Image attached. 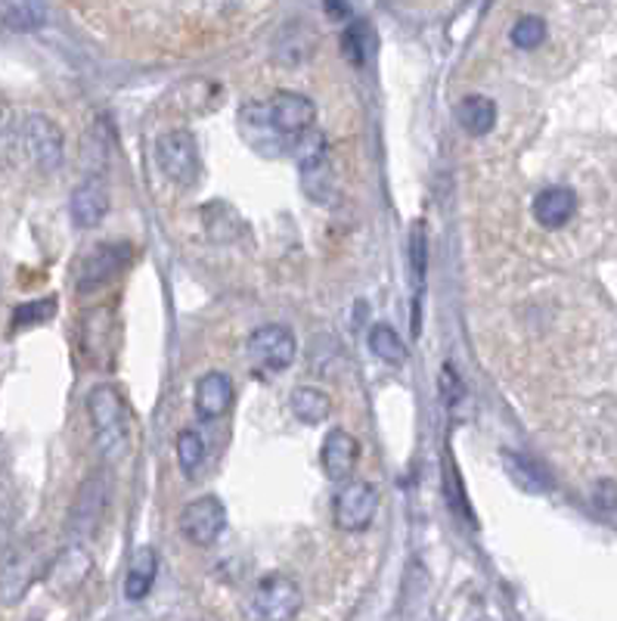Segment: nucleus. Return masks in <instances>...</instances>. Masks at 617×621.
I'll return each mask as SVG.
<instances>
[{
    "label": "nucleus",
    "mask_w": 617,
    "mask_h": 621,
    "mask_svg": "<svg viewBox=\"0 0 617 621\" xmlns=\"http://www.w3.org/2000/svg\"><path fill=\"white\" fill-rule=\"evenodd\" d=\"M16 137V118H13V109L7 99H0V153L10 147V140Z\"/></svg>",
    "instance_id": "29"
},
{
    "label": "nucleus",
    "mask_w": 617,
    "mask_h": 621,
    "mask_svg": "<svg viewBox=\"0 0 617 621\" xmlns=\"http://www.w3.org/2000/svg\"><path fill=\"white\" fill-rule=\"evenodd\" d=\"M441 391H444V405L447 410L456 417V420H463V417H468V388H465V383L453 373V367L447 364L444 370H441Z\"/></svg>",
    "instance_id": "22"
},
{
    "label": "nucleus",
    "mask_w": 617,
    "mask_h": 621,
    "mask_svg": "<svg viewBox=\"0 0 617 621\" xmlns=\"http://www.w3.org/2000/svg\"><path fill=\"white\" fill-rule=\"evenodd\" d=\"M531 212L543 231H559L578 214V194L571 187H546L534 196Z\"/></svg>",
    "instance_id": "10"
},
{
    "label": "nucleus",
    "mask_w": 617,
    "mask_h": 621,
    "mask_svg": "<svg viewBox=\"0 0 617 621\" xmlns=\"http://www.w3.org/2000/svg\"><path fill=\"white\" fill-rule=\"evenodd\" d=\"M593 504L598 506V509H617V482L615 479H602V482H596V488H593Z\"/></svg>",
    "instance_id": "28"
},
{
    "label": "nucleus",
    "mask_w": 617,
    "mask_h": 621,
    "mask_svg": "<svg viewBox=\"0 0 617 621\" xmlns=\"http://www.w3.org/2000/svg\"><path fill=\"white\" fill-rule=\"evenodd\" d=\"M425 255H428V246H425V227L423 224H416L413 239H410V261H413V273H416V286H419V290L425 286Z\"/></svg>",
    "instance_id": "27"
},
{
    "label": "nucleus",
    "mask_w": 617,
    "mask_h": 621,
    "mask_svg": "<svg viewBox=\"0 0 617 621\" xmlns=\"http://www.w3.org/2000/svg\"><path fill=\"white\" fill-rule=\"evenodd\" d=\"M292 413L305 423V426H317V423H323L329 420V413H332V401H329V395L323 388H313V386H298L292 391Z\"/></svg>",
    "instance_id": "18"
},
{
    "label": "nucleus",
    "mask_w": 617,
    "mask_h": 621,
    "mask_svg": "<svg viewBox=\"0 0 617 621\" xmlns=\"http://www.w3.org/2000/svg\"><path fill=\"white\" fill-rule=\"evenodd\" d=\"M456 121H460V128H463L465 134H490L494 125H497V103L490 97H482V94H472V97H465L456 106Z\"/></svg>",
    "instance_id": "16"
},
{
    "label": "nucleus",
    "mask_w": 617,
    "mask_h": 621,
    "mask_svg": "<svg viewBox=\"0 0 617 621\" xmlns=\"http://www.w3.org/2000/svg\"><path fill=\"white\" fill-rule=\"evenodd\" d=\"M233 383L227 373H205L195 386V413L202 420H217L233 408Z\"/></svg>",
    "instance_id": "14"
},
{
    "label": "nucleus",
    "mask_w": 617,
    "mask_h": 621,
    "mask_svg": "<svg viewBox=\"0 0 617 621\" xmlns=\"http://www.w3.org/2000/svg\"><path fill=\"white\" fill-rule=\"evenodd\" d=\"M301 190L308 194V199L320 202V206L332 202V196H335V172L329 165L327 153L301 162Z\"/></svg>",
    "instance_id": "15"
},
{
    "label": "nucleus",
    "mask_w": 617,
    "mask_h": 621,
    "mask_svg": "<svg viewBox=\"0 0 617 621\" xmlns=\"http://www.w3.org/2000/svg\"><path fill=\"white\" fill-rule=\"evenodd\" d=\"M224 528H227V509H224V504L214 494L187 504L183 513H180V535L190 543H195V547L214 543L221 538Z\"/></svg>",
    "instance_id": "7"
},
{
    "label": "nucleus",
    "mask_w": 617,
    "mask_h": 621,
    "mask_svg": "<svg viewBox=\"0 0 617 621\" xmlns=\"http://www.w3.org/2000/svg\"><path fill=\"white\" fill-rule=\"evenodd\" d=\"M87 410H91V426H94V438H97L99 454L118 464L128 447H131V432H128V410L118 395L116 386H97L87 398Z\"/></svg>",
    "instance_id": "1"
},
{
    "label": "nucleus",
    "mask_w": 617,
    "mask_h": 621,
    "mask_svg": "<svg viewBox=\"0 0 617 621\" xmlns=\"http://www.w3.org/2000/svg\"><path fill=\"white\" fill-rule=\"evenodd\" d=\"M16 140H20L22 153L25 159L44 172V175H50V172H57L59 165H62V153H66V137L59 131V125L54 118L47 116H25L20 121V128H16Z\"/></svg>",
    "instance_id": "2"
},
{
    "label": "nucleus",
    "mask_w": 617,
    "mask_h": 621,
    "mask_svg": "<svg viewBox=\"0 0 617 621\" xmlns=\"http://www.w3.org/2000/svg\"><path fill=\"white\" fill-rule=\"evenodd\" d=\"M155 575H158V556L153 547H140L134 553V560L128 565V578H124V594L128 600H143L153 590Z\"/></svg>",
    "instance_id": "17"
},
{
    "label": "nucleus",
    "mask_w": 617,
    "mask_h": 621,
    "mask_svg": "<svg viewBox=\"0 0 617 621\" xmlns=\"http://www.w3.org/2000/svg\"><path fill=\"white\" fill-rule=\"evenodd\" d=\"M69 209H72V218H75L78 227H97L99 221L109 214V187L99 177H91V180L78 184Z\"/></svg>",
    "instance_id": "12"
},
{
    "label": "nucleus",
    "mask_w": 617,
    "mask_h": 621,
    "mask_svg": "<svg viewBox=\"0 0 617 621\" xmlns=\"http://www.w3.org/2000/svg\"><path fill=\"white\" fill-rule=\"evenodd\" d=\"M177 460L180 466L187 469V472H195L202 460H205V442H202V435L199 432H180L177 435Z\"/></svg>",
    "instance_id": "24"
},
{
    "label": "nucleus",
    "mask_w": 617,
    "mask_h": 621,
    "mask_svg": "<svg viewBox=\"0 0 617 621\" xmlns=\"http://www.w3.org/2000/svg\"><path fill=\"white\" fill-rule=\"evenodd\" d=\"M268 113V121L271 128L280 137H289V140H298L305 137L313 128L317 121V109L305 94H292V91H280L276 97L264 106Z\"/></svg>",
    "instance_id": "6"
},
{
    "label": "nucleus",
    "mask_w": 617,
    "mask_h": 621,
    "mask_svg": "<svg viewBox=\"0 0 617 621\" xmlns=\"http://www.w3.org/2000/svg\"><path fill=\"white\" fill-rule=\"evenodd\" d=\"M364 40H367V32H364L360 22H351L345 32H342V57H345L354 69H364V62H367Z\"/></svg>",
    "instance_id": "25"
},
{
    "label": "nucleus",
    "mask_w": 617,
    "mask_h": 621,
    "mask_svg": "<svg viewBox=\"0 0 617 621\" xmlns=\"http://www.w3.org/2000/svg\"><path fill=\"white\" fill-rule=\"evenodd\" d=\"M502 464H506V472L509 479L521 488V491H531V494H541L546 488H553V479L543 472L541 466L521 454H502Z\"/></svg>",
    "instance_id": "19"
},
{
    "label": "nucleus",
    "mask_w": 617,
    "mask_h": 621,
    "mask_svg": "<svg viewBox=\"0 0 617 621\" xmlns=\"http://www.w3.org/2000/svg\"><path fill=\"white\" fill-rule=\"evenodd\" d=\"M509 38H512V44H515L519 50H537L543 40H546V22H543L541 16H521V20L512 25Z\"/></svg>",
    "instance_id": "23"
},
{
    "label": "nucleus",
    "mask_w": 617,
    "mask_h": 621,
    "mask_svg": "<svg viewBox=\"0 0 617 621\" xmlns=\"http://www.w3.org/2000/svg\"><path fill=\"white\" fill-rule=\"evenodd\" d=\"M158 168L165 177H171L177 187H193L199 175H202V159H199V147L190 131H168L158 140Z\"/></svg>",
    "instance_id": "4"
},
{
    "label": "nucleus",
    "mask_w": 617,
    "mask_h": 621,
    "mask_svg": "<svg viewBox=\"0 0 617 621\" xmlns=\"http://www.w3.org/2000/svg\"><path fill=\"white\" fill-rule=\"evenodd\" d=\"M320 460H323V469H327L329 479H347L354 469H357V460H360V445H357V438L345 432V429H332L327 435V442H323V454H320Z\"/></svg>",
    "instance_id": "13"
},
{
    "label": "nucleus",
    "mask_w": 617,
    "mask_h": 621,
    "mask_svg": "<svg viewBox=\"0 0 617 621\" xmlns=\"http://www.w3.org/2000/svg\"><path fill=\"white\" fill-rule=\"evenodd\" d=\"M249 358L261 370H286L295 358V339L280 324L258 327L249 339Z\"/></svg>",
    "instance_id": "9"
},
{
    "label": "nucleus",
    "mask_w": 617,
    "mask_h": 621,
    "mask_svg": "<svg viewBox=\"0 0 617 621\" xmlns=\"http://www.w3.org/2000/svg\"><path fill=\"white\" fill-rule=\"evenodd\" d=\"M369 349H372V354H376L382 364H391V367H401L406 361L404 339L398 336L394 327H388V324H376V327L369 330Z\"/></svg>",
    "instance_id": "20"
},
{
    "label": "nucleus",
    "mask_w": 617,
    "mask_h": 621,
    "mask_svg": "<svg viewBox=\"0 0 617 621\" xmlns=\"http://www.w3.org/2000/svg\"><path fill=\"white\" fill-rule=\"evenodd\" d=\"M379 509V491L369 482H351L335 497V525L342 531H364Z\"/></svg>",
    "instance_id": "8"
},
{
    "label": "nucleus",
    "mask_w": 617,
    "mask_h": 621,
    "mask_svg": "<svg viewBox=\"0 0 617 621\" xmlns=\"http://www.w3.org/2000/svg\"><path fill=\"white\" fill-rule=\"evenodd\" d=\"M305 606L301 587L289 575H268L254 587L251 612L258 621H295Z\"/></svg>",
    "instance_id": "3"
},
{
    "label": "nucleus",
    "mask_w": 617,
    "mask_h": 621,
    "mask_svg": "<svg viewBox=\"0 0 617 621\" xmlns=\"http://www.w3.org/2000/svg\"><path fill=\"white\" fill-rule=\"evenodd\" d=\"M134 258V249L128 243H99L94 253L84 255L78 268V292H94L116 280Z\"/></svg>",
    "instance_id": "5"
},
{
    "label": "nucleus",
    "mask_w": 617,
    "mask_h": 621,
    "mask_svg": "<svg viewBox=\"0 0 617 621\" xmlns=\"http://www.w3.org/2000/svg\"><path fill=\"white\" fill-rule=\"evenodd\" d=\"M327 13H332V16H345L347 7L345 3H327Z\"/></svg>",
    "instance_id": "30"
},
{
    "label": "nucleus",
    "mask_w": 617,
    "mask_h": 621,
    "mask_svg": "<svg viewBox=\"0 0 617 621\" xmlns=\"http://www.w3.org/2000/svg\"><path fill=\"white\" fill-rule=\"evenodd\" d=\"M106 504H109V485H106V479L97 476V479H91L87 485L81 488V494H78L75 509H72V531L81 535V538L94 535L99 519H103V513H106Z\"/></svg>",
    "instance_id": "11"
},
{
    "label": "nucleus",
    "mask_w": 617,
    "mask_h": 621,
    "mask_svg": "<svg viewBox=\"0 0 617 621\" xmlns=\"http://www.w3.org/2000/svg\"><path fill=\"white\" fill-rule=\"evenodd\" d=\"M54 310H57V302H54V298L20 305V308L13 310V327H35V324H44V320H50Z\"/></svg>",
    "instance_id": "26"
},
{
    "label": "nucleus",
    "mask_w": 617,
    "mask_h": 621,
    "mask_svg": "<svg viewBox=\"0 0 617 621\" xmlns=\"http://www.w3.org/2000/svg\"><path fill=\"white\" fill-rule=\"evenodd\" d=\"M0 13H3V25L13 32H35L47 20L44 3H7Z\"/></svg>",
    "instance_id": "21"
}]
</instances>
